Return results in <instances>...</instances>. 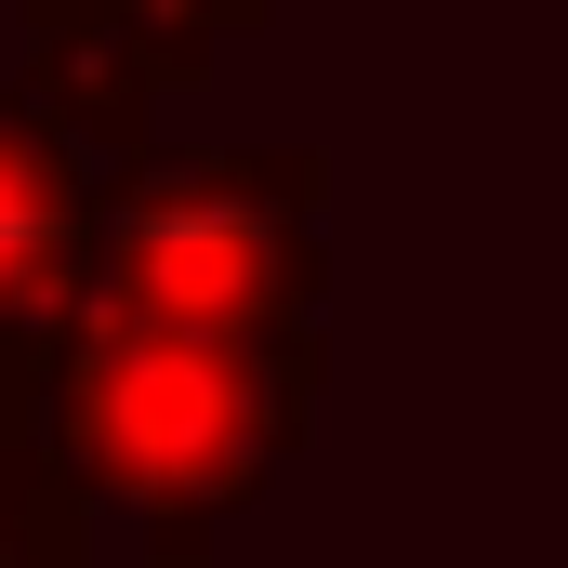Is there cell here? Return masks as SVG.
Instances as JSON below:
<instances>
[{
  "mask_svg": "<svg viewBox=\"0 0 568 568\" xmlns=\"http://www.w3.org/2000/svg\"><path fill=\"white\" fill-rule=\"evenodd\" d=\"M0 568H93V503L27 436H0Z\"/></svg>",
  "mask_w": 568,
  "mask_h": 568,
  "instance_id": "obj_5",
  "label": "cell"
},
{
  "mask_svg": "<svg viewBox=\"0 0 568 568\" xmlns=\"http://www.w3.org/2000/svg\"><path fill=\"white\" fill-rule=\"evenodd\" d=\"M120 13H133V40L159 53V80H172V93H199L239 40H265V27H278V0H120Z\"/></svg>",
  "mask_w": 568,
  "mask_h": 568,
  "instance_id": "obj_6",
  "label": "cell"
},
{
  "mask_svg": "<svg viewBox=\"0 0 568 568\" xmlns=\"http://www.w3.org/2000/svg\"><path fill=\"white\" fill-rule=\"evenodd\" d=\"M0 436H27V344H0Z\"/></svg>",
  "mask_w": 568,
  "mask_h": 568,
  "instance_id": "obj_7",
  "label": "cell"
},
{
  "mask_svg": "<svg viewBox=\"0 0 568 568\" xmlns=\"http://www.w3.org/2000/svg\"><path fill=\"white\" fill-rule=\"evenodd\" d=\"M80 239H93V159L27 93H0V344H40L80 304Z\"/></svg>",
  "mask_w": 568,
  "mask_h": 568,
  "instance_id": "obj_3",
  "label": "cell"
},
{
  "mask_svg": "<svg viewBox=\"0 0 568 568\" xmlns=\"http://www.w3.org/2000/svg\"><path fill=\"white\" fill-rule=\"evenodd\" d=\"M13 40H27V106L80 159H133L159 133L172 80H159V53L133 40L120 0H13Z\"/></svg>",
  "mask_w": 568,
  "mask_h": 568,
  "instance_id": "obj_4",
  "label": "cell"
},
{
  "mask_svg": "<svg viewBox=\"0 0 568 568\" xmlns=\"http://www.w3.org/2000/svg\"><path fill=\"white\" fill-rule=\"evenodd\" d=\"M80 291L159 331H331V145L93 159Z\"/></svg>",
  "mask_w": 568,
  "mask_h": 568,
  "instance_id": "obj_2",
  "label": "cell"
},
{
  "mask_svg": "<svg viewBox=\"0 0 568 568\" xmlns=\"http://www.w3.org/2000/svg\"><path fill=\"white\" fill-rule=\"evenodd\" d=\"M331 397V331H159L120 304H67L27 344V449L93 503L133 516L159 568H199Z\"/></svg>",
  "mask_w": 568,
  "mask_h": 568,
  "instance_id": "obj_1",
  "label": "cell"
}]
</instances>
